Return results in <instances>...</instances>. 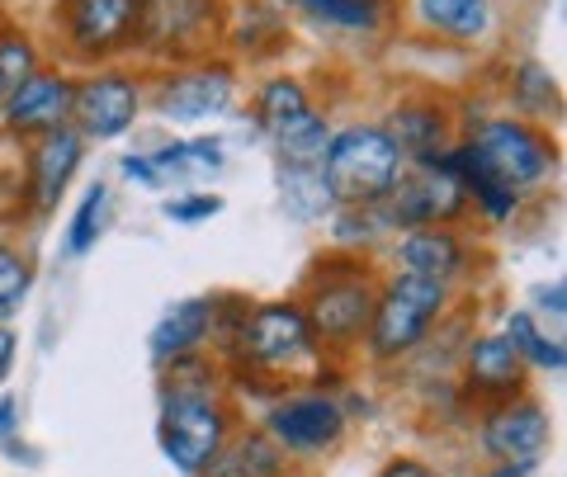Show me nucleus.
Segmentation results:
<instances>
[{
	"instance_id": "nucleus-1",
	"label": "nucleus",
	"mask_w": 567,
	"mask_h": 477,
	"mask_svg": "<svg viewBox=\"0 0 567 477\" xmlns=\"http://www.w3.org/2000/svg\"><path fill=\"white\" fill-rule=\"evenodd\" d=\"M237 431V406L223 387L218 355H185L166 364L162 406H156V445L185 477H199L213 454Z\"/></svg>"
},
{
	"instance_id": "nucleus-2",
	"label": "nucleus",
	"mask_w": 567,
	"mask_h": 477,
	"mask_svg": "<svg viewBox=\"0 0 567 477\" xmlns=\"http://www.w3.org/2000/svg\"><path fill=\"white\" fill-rule=\"evenodd\" d=\"M379 289H383V274L354 251H331L308 265L293 303L303 308L327 360H350L364 345Z\"/></svg>"
},
{
	"instance_id": "nucleus-3",
	"label": "nucleus",
	"mask_w": 567,
	"mask_h": 477,
	"mask_svg": "<svg viewBox=\"0 0 567 477\" xmlns=\"http://www.w3.org/2000/svg\"><path fill=\"white\" fill-rule=\"evenodd\" d=\"M223 360L233 364V374L265 379L279 393H284V383H322L331 364L293 298H270V303L246 308L233 345L223 350Z\"/></svg>"
},
{
	"instance_id": "nucleus-4",
	"label": "nucleus",
	"mask_w": 567,
	"mask_h": 477,
	"mask_svg": "<svg viewBox=\"0 0 567 477\" xmlns=\"http://www.w3.org/2000/svg\"><path fill=\"white\" fill-rule=\"evenodd\" d=\"M317 175L336 208H379L406 175V156L383 123H346L327 137Z\"/></svg>"
},
{
	"instance_id": "nucleus-5",
	"label": "nucleus",
	"mask_w": 567,
	"mask_h": 477,
	"mask_svg": "<svg viewBox=\"0 0 567 477\" xmlns=\"http://www.w3.org/2000/svg\"><path fill=\"white\" fill-rule=\"evenodd\" d=\"M450 298H454V289L435 284V279L388 274L360 350L374 364H398L406 355H416L425 345V335H431V326L450 312Z\"/></svg>"
},
{
	"instance_id": "nucleus-6",
	"label": "nucleus",
	"mask_w": 567,
	"mask_h": 477,
	"mask_svg": "<svg viewBox=\"0 0 567 477\" xmlns=\"http://www.w3.org/2000/svg\"><path fill=\"white\" fill-rule=\"evenodd\" d=\"M223 39H227L223 0H142L137 58L156 66H185L218 58Z\"/></svg>"
},
{
	"instance_id": "nucleus-7",
	"label": "nucleus",
	"mask_w": 567,
	"mask_h": 477,
	"mask_svg": "<svg viewBox=\"0 0 567 477\" xmlns=\"http://www.w3.org/2000/svg\"><path fill=\"white\" fill-rule=\"evenodd\" d=\"M256 123L260 133L275 143L279 170H317L331 137L327 114H317L312 91L298 76L279 72L270 81H260L256 91Z\"/></svg>"
},
{
	"instance_id": "nucleus-8",
	"label": "nucleus",
	"mask_w": 567,
	"mask_h": 477,
	"mask_svg": "<svg viewBox=\"0 0 567 477\" xmlns=\"http://www.w3.org/2000/svg\"><path fill=\"white\" fill-rule=\"evenodd\" d=\"M52 24H58L66 62L85 66V72L123 66V58L137 52L142 0H62Z\"/></svg>"
},
{
	"instance_id": "nucleus-9",
	"label": "nucleus",
	"mask_w": 567,
	"mask_h": 477,
	"mask_svg": "<svg viewBox=\"0 0 567 477\" xmlns=\"http://www.w3.org/2000/svg\"><path fill=\"white\" fill-rule=\"evenodd\" d=\"M468 143L483 152V162L496 170V180L506 189H516L520 199L535 194L548 175L558 170V143L539 128V123H525L516 114L483 118L468 133Z\"/></svg>"
},
{
	"instance_id": "nucleus-10",
	"label": "nucleus",
	"mask_w": 567,
	"mask_h": 477,
	"mask_svg": "<svg viewBox=\"0 0 567 477\" xmlns=\"http://www.w3.org/2000/svg\"><path fill=\"white\" fill-rule=\"evenodd\" d=\"M346 406L322 387H284L265 406L260 431L284 449V458H322L346 439Z\"/></svg>"
},
{
	"instance_id": "nucleus-11",
	"label": "nucleus",
	"mask_w": 567,
	"mask_h": 477,
	"mask_svg": "<svg viewBox=\"0 0 567 477\" xmlns=\"http://www.w3.org/2000/svg\"><path fill=\"white\" fill-rule=\"evenodd\" d=\"M142 100H147V85L128 66H95V72L76 76V91H71V128H76L85 143H114L137 123Z\"/></svg>"
},
{
	"instance_id": "nucleus-12",
	"label": "nucleus",
	"mask_w": 567,
	"mask_h": 477,
	"mask_svg": "<svg viewBox=\"0 0 567 477\" xmlns=\"http://www.w3.org/2000/svg\"><path fill=\"white\" fill-rule=\"evenodd\" d=\"M233 104H237V66L227 58L166 66L152 85V110L171 123H208L233 114Z\"/></svg>"
},
{
	"instance_id": "nucleus-13",
	"label": "nucleus",
	"mask_w": 567,
	"mask_h": 477,
	"mask_svg": "<svg viewBox=\"0 0 567 477\" xmlns=\"http://www.w3.org/2000/svg\"><path fill=\"white\" fill-rule=\"evenodd\" d=\"M548 439H554V421H548V406L535 393L483 406V421H477V449L492 464L535 468L539 454L548 449Z\"/></svg>"
},
{
	"instance_id": "nucleus-14",
	"label": "nucleus",
	"mask_w": 567,
	"mask_h": 477,
	"mask_svg": "<svg viewBox=\"0 0 567 477\" xmlns=\"http://www.w3.org/2000/svg\"><path fill=\"white\" fill-rule=\"evenodd\" d=\"M379 208L393 232L398 227L402 232H416V227H454L468 214V194L458 189V180L445 166H406L393 199Z\"/></svg>"
},
{
	"instance_id": "nucleus-15",
	"label": "nucleus",
	"mask_w": 567,
	"mask_h": 477,
	"mask_svg": "<svg viewBox=\"0 0 567 477\" xmlns=\"http://www.w3.org/2000/svg\"><path fill=\"white\" fill-rule=\"evenodd\" d=\"M458 387H464L468 402L496 406V402H511V397L529 393V369L502 331H483L464 345V360H458Z\"/></svg>"
},
{
	"instance_id": "nucleus-16",
	"label": "nucleus",
	"mask_w": 567,
	"mask_h": 477,
	"mask_svg": "<svg viewBox=\"0 0 567 477\" xmlns=\"http://www.w3.org/2000/svg\"><path fill=\"white\" fill-rule=\"evenodd\" d=\"M71 91H76V76L66 66H39L20 91L6 100L0 110V123H6L10 137H43V133H58L71 128Z\"/></svg>"
},
{
	"instance_id": "nucleus-17",
	"label": "nucleus",
	"mask_w": 567,
	"mask_h": 477,
	"mask_svg": "<svg viewBox=\"0 0 567 477\" xmlns=\"http://www.w3.org/2000/svg\"><path fill=\"white\" fill-rule=\"evenodd\" d=\"M473 270V251L464 232L454 227H416L393 241V274H416V279H435V284L454 289L458 279H468Z\"/></svg>"
},
{
	"instance_id": "nucleus-18",
	"label": "nucleus",
	"mask_w": 567,
	"mask_h": 477,
	"mask_svg": "<svg viewBox=\"0 0 567 477\" xmlns=\"http://www.w3.org/2000/svg\"><path fill=\"white\" fill-rule=\"evenodd\" d=\"M81 162H85V137L76 128L33 137L29 156H24V189H29L33 214H52V208H58V199L71 189V180H76Z\"/></svg>"
},
{
	"instance_id": "nucleus-19",
	"label": "nucleus",
	"mask_w": 567,
	"mask_h": 477,
	"mask_svg": "<svg viewBox=\"0 0 567 477\" xmlns=\"http://www.w3.org/2000/svg\"><path fill=\"white\" fill-rule=\"evenodd\" d=\"M383 128L398 137L406 166H440L445 162V152L458 143L454 137V114L440 100H402Z\"/></svg>"
},
{
	"instance_id": "nucleus-20",
	"label": "nucleus",
	"mask_w": 567,
	"mask_h": 477,
	"mask_svg": "<svg viewBox=\"0 0 567 477\" xmlns=\"http://www.w3.org/2000/svg\"><path fill=\"white\" fill-rule=\"evenodd\" d=\"M440 166L454 175L458 189L468 194V208H477L487 222H511V218L520 214V194L496 180V170L483 162V152H477L468 137H458V143L445 152V162H440Z\"/></svg>"
},
{
	"instance_id": "nucleus-21",
	"label": "nucleus",
	"mask_w": 567,
	"mask_h": 477,
	"mask_svg": "<svg viewBox=\"0 0 567 477\" xmlns=\"http://www.w3.org/2000/svg\"><path fill=\"white\" fill-rule=\"evenodd\" d=\"M147 350L162 369L185 355H199V350H213V298H181V303H171L162 322L152 326Z\"/></svg>"
},
{
	"instance_id": "nucleus-22",
	"label": "nucleus",
	"mask_w": 567,
	"mask_h": 477,
	"mask_svg": "<svg viewBox=\"0 0 567 477\" xmlns=\"http://www.w3.org/2000/svg\"><path fill=\"white\" fill-rule=\"evenodd\" d=\"M199 477H289V458L265 431H233Z\"/></svg>"
},
{
	"instance_id": "nucleus-23",
	"label": "nucleus",
	"mask_w": 567,
	"mask_h": 477,
	"mask_svg": "<svg viewBox=\"0 0 567 477\" xmlns=\"http://www.w3.org/2000/svg\"><path fill=\"white\" fill-rule=\"evenodd\" d=\"M416 20L450 43H477L492 29V0H412Z\"/></svg>"
},
{
	"instance_id": "nucleus-24",
	"label": "nucleus",
	"mask_w": 567,
	"mask_h": 477,
	"mask_svg": "<svg viewBox=\"0 0 567 477\" xmlns=\"http://www.w3.org/2000/svg\"><path fill=\"white\" fill-rule=\"evenodd\" d=\"M317 29H336V33H379L393 14V0H293Z\"/></svg>"
},
{
	"instance_id": "nucleus-25",
	"label": "nucleus",
	"mask_w": 567,
	"mask_h": 477,
	"mask_svg": "<svg viewBox=\"0 0 567 477\" xmlns=\"http://www.w3.org/2000/svg\"><path fill=\"white\" fill-rule=\"evenodd\" d=\"M502 335L516 345V355L525 360V369H544V374H563L567 369V350H563V335H548L539 326V317L529 308L506 312V326Z\"/></svg>"
},
{
	"instance_id": "nucleus-26",
	"label": "nucleus",
	"mask_w": 567,
	"mask_h": 477,
	"mask_svg": "<svg viewBox=\"0 0 567 477\" xmlns=\"http://www.w3.org/2000/svg\"><path fill=\"white\" fill-rule=\"evenodd\" d=\"M511 110L525 123H544V118H558L563 114V95H558V81L544 62H520L516 76H511Z\"/></svg>"
},
{
	"instance_id": "nucleus-27",
	"label": "nucleus",
	"mask_w": 567,
	"mask_h": 477,
	"mask_svg": "<svg viewBox=\"0 0 567 477\" xmlns=\"http://www.w3.org/2000/svg\"><path fill=\"white\" fill-rule=\"evenodd\" d=\"M223 137H194V143H166L152 152L156 175H218L223 170Z\"/></svg>"
},
{
	"instance_id": "nucleus-28",
	"label": "nucleus",
	"mask_w": 567,
	"mask_h": 477,
	"mask_svg": "<svg viewBox=\"0 0 567 477\" xmlns=\"http://www.w3.org/2000/svg\"><path fill=\"white\" fill-rule=\"evenodd\" d=\"M279 204L293 222H317L336 208L317 170H279Z\"/></svg>"
},
{
	"instance_id": "nucleus-29",
	"label": "nucleus",
	"mask_w": 567,
	"mask_h": 477,
	"mask_svg": "<svg viewBox=\"0 0 567 477\" xmlns=\"http://www.w3.org/2000/svg\"><path fill=\"white\" fill-rule=\"evenodd\" d=\"M43 66V48L24 29H0V110Z\"/></svg>"
},
{
	"instance_id": "nucleus-30",
	"label": "nucleus",
	"mask_w": 567,
	"mask_h": 477,
	"mask_svg": "<svg viewBox=\"0 0 567 477\" xmlns=\"http://www.w3.org/2000/svg\"><path fill=\"white\" fill-rule=\"evenodd\" d=\"M29 289H33V256L20 241H0V326H10L20 317Z\"/></svg>"
},
{
	"instance_id": "nucleus-31",
	"label": "nucleus",
	"mask_w": 567,
	"mask_h": 477,
	"mask_svg": "<svg viewBox=\"0 0 567 477\" xmlns=\"http://www.w3.org/2000/svg\"><path fill=\"white\" fill-rule=\"evenodd\" d=\"M331 241H336V251H354V256H364V246L383 237V232H393L383 218V208H331Z\"/></svg>"
},
{
	"instance_id": "nucleus-32",
	"label": "nucleus",
	"mask_w": 567,
	"mask_h": 477,
	"mask_svg": "<svg viewBox=\"0 0 567 477\" xmlns=\"http://www.w3.org/2000/svg\"><path fill=\"white\" fill-rule=\"evenodd\" d=\"M104 208H110V189H104V185H91V189H85V199H81V208L71 214V227H66V256L95 251Z\"/></svg>"
},
{
	"instance_id": "nucleus-33",
	"label": "nucleus",
	"mask_w": 567,
	"mask_h": 477,
	"mask_svg": "<svg viewBox=\"0 0 567 477\" xmlns=\"http://www.w3.org/2000/svg\"><path fill=\"white\" fill-rule=\"evenodd\" d=\"M213 214H223V199L218 194H185V199H171L166 204V218L171 222H208Z\"/></svg>"
},
{
	"instance_id": "nucleus-34",
	"label": "nucleus",
	"mask_w": 567,
	"mask_h": 477,
	"mask_svg": "<svg viewBox=\"0 0 567 477\" xmlns=\"http://www.w3.org/2000/svg\"><path fill=\"white\" fill-rule=\"evenodd\" d=\"M379 477H445V473H440L435 464H425V458H416V454H393L379 468Z\"/></svg>"
},
{
	"instance_id": "nucleus-35",
	"label": "nucleus",
	"mask_w": 567,
	"mask_h": 477,
	"mask_svg": "<svg viewBox=\"0 0 567 477\" xmlns=\"http://www.w3.org/2000/svg\"><path fill=\"white\" fill-rule=\"evenodd\" d=\"M14 360H20V331L0 326V393H6V383L14 374Z\"/></svg>"
},
{
	"instance_id": "nucleus-36",
	"label": "nucleus",
	"mask_w": 567,
	"mask_h": 477,
	"mask_svg": "<svg viewBox=\"0 0 567 477\" xmlns=\"http://www.w3.org/2000/svg\"><path fill=\"white\" fill-rule=\"evenodd\" d=\"M118 170L128 175V180H137V185H147V189H156L162 185V175H156V166H152V156H123L118 162Z\"/></svg>"
},
{
	"instance_id": "nucleus-37",
	"label": "nucleus",
	"mask_w": 567,
	"mask_h": 477,
	"mask_svg": "<svg viewBox=\"0 0 567 477\" xmlns=\"http://www.w3.org/2000/svg\"><path fill=\"white\" fill-rule=\"evenodd\" d=\"M563 298H567V284H563V279H554V289H539V312H554L563 322V312H567Z\"/></svg>"
},
{
	"instance_id": "nucleus-38",
	"label": "nucleus",
	"mask_w": 567,
	"mask_h": 477,
	"mask_svg": "<svg viewBox=\"0 0 567 477\" xmlns=\"http://www.w3.org/2000/svg\"><path fill=\"white\" fill-rule=\"evenodd\" d=\"M14 426H20V402L0 393V439H6V435H10Z\"/></svg>"
},
{
	"instance_id": "nucleus-39",
	"label": "nucleus",
	"mask_w": 567,
	"mask_h": 477,
	"mask_svg": "<svg viewBox=\"0 0 567 477\" xmlns=\"http://www.w3.org/2000/svg\"><path fill=\"white\" fill-rule=\"evenodd\" d=\"M483 477H529V468H516V464H492Z\"/></svg>"
},
{
	"instance_id": "nucleus-40",
	"label": "nucleus",
	"mask_w": 567,
	"mask_h": 477,
	"mask_svg": "<svg viewBox=\"0 0 567 477\" xmlns=\"http://www.w3.org/2000/svg\"><path fill=\"white\" fill-rule=\"evenodd\" d=\"M265 6H293V0H265Z\"/></svg>"
}]
</instances>
